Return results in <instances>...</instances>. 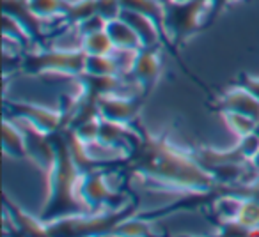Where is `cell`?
Segmentation results:
<instances>
[{
  "label": "cell",
  "mask_w": 259,
  "mask_h": 237,
  "mask_svg": "<svg viewBox=\"0 0 259 237\" xmlns=\"http://www.w3.org/2000/svg\"><path fill=\"white\" fill-rule=\"evenodd\" d=\"M126 168L151 190L181 195L211 193L217 188L211 173L165 135H142L141 144L124 161Z\"/></svg>",
  "instance_id": "6da1fadb"
},
{
  "label": "cell",
  "mask_w": 259,
  "mask_h": 237,
  "mask_svg": "<svg viewBox=\"0 0 259 237\" xmlns=\"http://www.w3.org/2000/svg\"><path fill=\"white\" fill-rule=\"evenodd\" d=\"M55 147V158L48 170V195L43 205V212L39 218L50 223L66 216L83 214L91 212L83 200L80 198V181L83 170L73 158L69 149L66 131L61 130L52 133Z\"/></svg>",
  "instance_id": "7a4b0ae2"
},
{
  "label": "cell",
  "mask_w": 259,
  "mask_h": 237,
  "mask_svg": "<svg viewBox=\"0 0 259 237\" xmlns=\"http://www.w3.org/2000/svg\"><path fill=\"white\" fill-rule=\"evenodd\" d=\"M137 214V204L128 202L115 209L96 212H83V214L66 216L47 223L48 235H100V233H112L114 228L126 218Z\"/></svg>",
  "instance_id": "3957f363"
},
{
  "label": "cell",
  "mask_w": 259,
  "mask_h": 237,
  "mask_svg": "<svg viewBox=\"0 0 259 237\" xmlns=\"http://www.w3.org/2000/svg\"><path fill=\"white\" fill-rule=\"evenodd\" d=\"M162 2L163 34L172 46H178L190 39L213 18L209 0H190L185 4H178L170 0H162Z\"/></svg>",
  "instance_id": "277c9868"
},
{
  "label": "cell",
  "mask_w": 259,
  "mask_h": 237,
  "mask_svg": "<svg viewBox=\"0 0 259 237\" xmlns=\"http://www.w3.org/2000/svg\"><path fill=\"white\" fill-rule=\"evenodd\" d=\"M87 53L82 48L62 50V48H39L37 51H27L22 58V69L25 75H61L76 78L85 71Z\"/></svg>",
  "instance_id": "5b68a950"
},
{
  "label": "cell",
  "mask_w": 259,
  "mask_h": 237,
  "mask_svg": "<svg viewBox=\"0 0 259 237\" xmlns=\"http://www.w3.org/2000/svg\"><path fill=\"white\" fill-rule=\"evenodd\" d=\"M6 117L9 118H22L27 121L37 130L52 135L57 131L68 128L69 115L62 108H48L37 103H29V101H18V99H6Z\"/></svg>",
  "instance_id": "8992f818"
},
{
  "label": "cell",
  "mask_w": 259,
  "mask_h": 237,
  "mask_svg": "<svg viewBox=\"0 0 259 237\" xmlns=\"http://www.w3.org/2000/svg\"><path fill=\"white\" fill-rule=\"evenodd\" d=\"M80 198L91 212L115 209L130 202L121 191L108 183L107 173L101 168L83 172L80 181Z\"/></svg>",
  "instance_id": "52a82bcc"
},
{
  "label": "cell",
  "mask_w": 259,
  "mask_h": 237,
  "mask_svg": "<svg viewBox=\"0 0 259 237\" xmlns=\"http://www.w3.org/2000/svg\"><path fill=\"white\" fill-rule=\"evenodd\" d=\"M128 69L130 76H132L135 85L141 89V92L149 96L163 75V61L158 46L141 48V50L134 51L132 58H130Z\"/></svg>",
  "instance_id": "ba28073f"
},
{
  "label": "cell",
  "mask_w": 259,
  "mask_h": 237,
  "mask_svg": "<svg viewBox=\"0 0 259 237\" xmlns=\"http://www.w3.org/2000/svg\"><path fill=\"white\" fill-rule=\"evenodd\" d=\"M146 99H148V94L144 92L134 94V96L121 92L107 94V96L100 97V101H98L100 117L105 118V121H112V123L134 126L141 110L144 108Z\"/></svg>",
  "instance_id": "9c48e42d"
},
{
  "label": "cell",
  "mask_w": 259,
  "mask_h": 237,
  "mask_svg": "<svg viewBox=\"0 0 259 237\" xmlns=\"http://www.w3.org/2000/svg\"><path fill=\"white\" fill-rule=\"evenodd\" d=\"M13 121L18 123L20 130L25 135L27 158L32 163H36L41 170L48 172L55 158V147H54V140H52V135L37 130L36 126H32L27 121H22V118H13Z\"/></svg>",
  "instance_id": "30bf717a"
},
{
  "label": "cell",
  "mask_w": 259,
  "mask_h": 237,
  "mask_svg": "<svg viewBox=\"0 0 259 237\" xmlns=\"http://www.w3.org/2000/svg\"><path fill=\"white\" fill-rule=\"evenodd\" d=\"M4 4V15H9L25 29L34 44L39 48L45 46V20H41L36 13L30 9L29 0H2Z\"/></svg>",
  "instance_id": "8fae6325"
},
{
  "label": "cell",
  "mask_w": 259,
  "mask_h": 237,
  "mask_svg": "<svg viewBox=\"0 0 259 237\" xmlns=\"http://www.w3.org/2000/svg\"><path fill=\"white\" fill-rule=\"evenodd\" d=\"M75 80L78 83V94H76V97L82 101H91V103H98L100 97L107 96V94L119 92L122 87V82L119 76H100V75L82 73Z\"/></svg>",
  "instance_id": "7c38bea8"
},
{
  "label": "cell",
  "mask_w": 259,
  "mask_h": 237,
  "mask_svg": "<svg viewBox=\"0 0 259 237\" xmlns=\"http://www.w3.org/2000/svg\"><path fill=\"white\" fill-rule=\"evenodd\" d=\"M215 108L219 110V113L236 111L259 121V99L240 85H233L224 94H220L219 99L215 101Z\"/></svg>",
  "instance_id": "4fadbf2b"
},
{
  "label": "cell",
  "mask_w": 259,
  "mask_h": 237,
  "mask_svg": "<svg viewBox=\"0 0 259 237\" xmlns=\"http://www.w3.org/2000/svg\"><path fill=\"white\" fill-rule=\"evenodd\" d=\"M4 219L6 225H13V233H23V235H34V233H45L48 235L47 221L41 218H34L27 211H23L18 204L9 200L4 195Z\"/></svg>",
  "instance_id": "5bb4252c"
},
{
  "label": "cell",
  "mask_w": 259,
  "mask_h": 237,
  "mask_svg": "<svg viewBox=\"0 0 259 237\" xmlns=\"http://www.w3.org/2000/svg\"><path fill=\"white\" fill-rule=\"evenodd\" d=\"M119 18L124 20V22L137 32V36L141 37L142 48H155L160 44V41L165 39L163 30L160 29L158 23L153 22L149 16L141 15V13H137V11H130V9H122Z\"/></svg>",
  "instance_id": "9a60e30c"
},
{
  "label": "cell",
  "mask_w": 259,
  "mask_h": 237,
  "mask_svg": "<svg viewBox=\"0 0 259 237\" xmlns=\"http://www.w3.org/2000/svg\"><path fill=\"white\" fill-rule=\"evenodd\" d=\"M105 30L110 36L115 51H137L142 48L141 37L137 36V32L124 20L121 18L108 20Z\"/></svg>",
  "instance_id": "2e32d148"
},
{
  "label": "cell",
  "mask_w": 259,
  "mask_h": 237,
  "mask_svg": "<svg viewBox=\"0 0 259 237\" xmlns=\"http://www.w3.org/2000/svg\"><path fill=\"white\" fill-rule=\"evenodd\" d=\"M2 149L9 158L15 159H25L27 158V145H25V135L20 130L16 121L13 118H4L2 126Z\"/></svg>",
  "instance_id": "e0dca14e"
},
{
  "label": "cell",
  "mask_w": 259,
  "mask_h": 237,
  "mask_svg": "<svg viewBox=\"0 0 259 237\" xmlns=\"http://www.w3.org/2000/svg\"><path fill=\"white\" fill-rule=\"evenodd\" d=\"M73 0H29V6L41 20L50 22V20H61L64 23V18L71 8Z\"/></svg>",
  "instance_id": "ac0fdd59"
},
{
  "label": "cell",
  "mask_w": 259,
  "mask_h": 237,
  "mask_svg": "<svg viewBox=\"0 0 259 237\" xmlns=\"http://www.w3.org/2000/svg\"><path fill=\"white\" fill-rule=\"evenodd\" d=\"M80 48H82L87 55H110L115 51L114 43H112L110 36H108L105 29L96 30V32L83 34Z\"/></svg>",
  "instance_id": "d6986e66"
},
{
  "label": "cell",
  "mask_w": 259,
  "mask_h": 237,
  "mask_svg": "<svg viewBox=\"0 0 259 237\" xmlns=\"http://www.w3.org/2000/svg\"><path fill=\"white\" fill-rule=\"evenodd\" d=\"M89 75L100 76H119L121 66L114 58V53L110 55H87L85 58V71Z\"/></svg>",
  "instance_id": "ffe728a7"
},
{
  "label": "cell",
  "mask_w": 259,
  "mask_h": 237,
  "mask_svg": "<svg viewBox=\"0 0 259 237\" xmlns=\"http://www.w3.org/2000/svg\"><path fill=\"white\" fill-rule=\"evenodd\" d=\"M121 8L130 9V11H137L141 15H146L160 25L163 30V2L162 0H121ZM165 36V34H163Z\"/></svg>",
  "instance_id": "44dd1931"
},
{
  "label": "cell",
  "mask_w": 259,
  "mask_h": 237,
  "mask_svg": "<svg viewBox=\"0 0 259 237\" xmlns=\"http://www.w3.org/2000/svg\"><path fill=\"white\" fill-rule=\"evenodd\" d=\"M112 233H117V235H151V233H155V228H153L151 219L137 212V214L126 218L122 223H119Z\"/></svg>",
  "instance_id": "7402d4cb"
},
{
  "label": "cell",
  "mask_w": 259,
  "mask_h": 237,
  "mask_svg": "<svg viewBox=\"0 0 259 237\" xmlns=\"http://www.w3.org/2000/svg\"><path fill=\"white\" fill-rule=\"evenodd\" d=\"M220 115H222L224 123L229 128L231 133L236 135L238 138L245 137V135H248V133H254V131L257 130L259 121L248 117V115L236 113V111H222Z\"/></svg>",
  "instance_id": "603a6c76"
},
{
  "label": "cell",
  "mask_w": 259,
  "mask_h": 237,
  "mask_svg": "<svg viewBox=\"0 0 259 237\" xmlns=\"http://www.w3.org/2000/svg\"><path fill=\"white\" fill-rule=\"evenodd\" d=\"M213 193H231L241 198H255L259 200V172L250 175L248 179L241 181L233 186H217Z\"/></svg>",
  "instance_id": "cb8c5ba5"
},
{
  "label": "cell",
  "mask_w": 259,
  "mask_h": 237,
  "mask_svg": "<svg viewBox=\"0 0 259 237\" xmlns=\"http://www.w3.org/2000/svg\"><path fill=\"white\" fill-rule=\"evenodd\" d=\"M94 15H98V0H73L71 8L64 18V23L78 27L83 20Z\"/></svg>",
  "instance_id": "d4e9b609"
},
{
  "label": "cell",
  "mask_w": 259,
  "mask_h": 237,
  "mask_svg": "<svg viewBox=\"0 0 259 237\" xmlns=\"http://www.w3.org/2000/svg\"><path fill=\"white\" fill-rule=\"evenodd\" d=\"M236 221H240L241 225L250 228V233L254 228H259V200H255V198H241Z\"/></svg>",
  "instance_id": "484cf974"
},
{
  "label": "cell",
  "mask_w": 259,
  "mask_h": 237,
  "mask_svg": "<svg viewBox=\"0 0 259 237\" xmlns=\"http://www.w3.org/2000/svg\"><path fill=\"white\" fill-rule=\"evenodd\" d=\"M236 147L240 149V152L245 156V159L250 161V159L259 152V133L254 131V133H248V135H245V137H240L236 142Z\"/></svg>",
  "instance_id": "4316f807"
},
{
  "label": "cell",
  "mask_w": 259,
  "mask_h": 237,
  "mask_svg": "<svg viewBox=\"0 0 259 237\" xmlns=\"http://www.w3.org/2000/svg\"><path fill=\"white\" fill-rule=\"evenodd\" d=\"M121 11V0H98V15L103 16L107 22L108 20L119 18Z\"/></svg>",
  "instance_id": "83f0119b"
},
{
  "label": "cell",
  "mask_w": 259,
  "mask_h": 237,
  "mask_svg": "<svg viewBox=\"0 0 259 237\" xmlns=\"http://www.w3.org/2000/svg\"><path fill=\"white\" fill-rule=\"evenodd\" d=\"M236 85L243 87L245 90H248L252 96L259 99V76H252V75L243 73V75H240V78H238Z\"/></svg>",
  "instance_id": "f1b7e54d"
},
{
  "label": "cell",
  "mask_w": 259,
  "mask_h": 237,
  "mask_svg": "<svg viewBox=\"0 0 259 237\" xmlns=\"http://www.w3.org/2000/svg\"><path fill=\"white\" fill-rule=\"evenodd\" d=\"M209 2H211V15H217L224 8H227L231 4H236V2H241V0H209Z\"/></svg>",
  "instance_id": "f546056e"
},
{
  "label": "cell",
  "mask_w": 259,
  "mask_h": 237,
  "mask_svg": "<svg viewBox=\"0 0 259 237\" xmlns=\"http://www.w3.org/2000/svg\"><path fill=\"white\" fill-rule=\"evenodd\" d=\"M248 165H250L252 175H254V173H257V172H259V152L254 156V158L250 159V161H248Z\"/></svg>",
  "instance_id": "4dcf8cb0"
},
{
  "label": "cell",
  "mask_w": 259,
  "mask_h": 237,
  "mask_svg": "<svg viewBox=\"0 0 259 237\" xmlns=\"http://www.w3.org/2000/svg\"><path fill=\"white\" fill-rule=\"evenodd\" d=\"M170 2H178V4H185V2H190V0H170Z\"/></svg>",
  "instance_id": "1f68e13d"
},
{
  "label": "cell",
  "mask_w": 259,
  "mask_h": 237,
  "mask_svg": "<svg viewBox=\"0 0 259 237\" xmlns=\"http://www.w3.org/2000/svg\"><path fill=\"white\" fill-rule=\"evenodd\" d=\"M255 131H257V133H259V124H257V130H255Z\"/></svg>",
  "instance_id": "d6a6232c"
}]
</instances>
